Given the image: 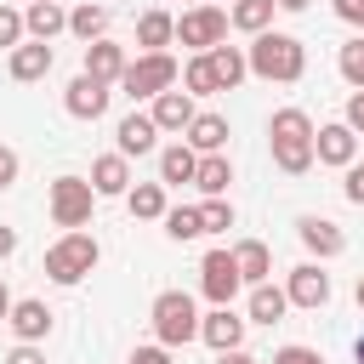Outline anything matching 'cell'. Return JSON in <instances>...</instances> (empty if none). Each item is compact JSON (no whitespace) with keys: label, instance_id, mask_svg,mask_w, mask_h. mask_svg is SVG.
<instances>
[{"label":"cell","instance_id":"1","mask_svg":"<svg viewBox=\"0 0 364 364\" xmlns=\"http://www.w3.org/2000/svg\"><path fill=\"white\" fill-rule=\"evenodd\" d=\"M250 74L256 80H273V85H296L307 74V46L296 34H279V28H262L250 34Z\"/></svg>","mask_w":364,"mask_h":364},{"label":"cell","instance_id":"2","mask_svg":"<svg viewBox=\"0 0 364 364\" xmlns=\"http://www.w3.org/2000/svg\"><path fill=\"white\" fill-rule=\"evenodd\" d=\"M267 148H273V165L284 171V176H307L313 171V119H307V108H279L273 119H267Z\"/></svg>","mask_w":364,"mask_h":364},{"label":"cell","instance_id":"3","mask_svg":"<svg viewBox=\"0 0 364 364\" xmlns=\"http://www.w3.org/2000/svg\"><path fill=\"white\" fill-rule=\"evenodd\" d=\"M97 262H102V245H97L85 228H74V233H63V239L46 250V279H51V284H80Z\"/></svg>","mask_w":364,"mask_h":364},{"label":"cell","instance_id":"4","mask_svg":"<svg viewBox=\"0 0 364 364\" xmlns=\"http://www.w3.org/2000/svg\"><path fill=\"white\" fill-rule=\"evenodd\" d=\"M148 318H154V336H159L165 347H188V341H199V307H193L188 290H159L154 307H148Z\"/></svg>","mask_w":364,"mask_h":364},{"label":"cell","instance_id":"5","mask_svg":"<svg viewBox=\"0 0 364 364\" xmlns=\"http://www.w3.org/2000/svg\"><path fill=\"white\" fill-rule=\"evenodd\" d=\"M176 57L171 51H142V57H131L125 63V74H119V91L131 97V102H154L159 91H171L176 85Z\"/></svg>","mask_w":364,"mask_h":364},{"label":"cell","instance_id":"6","mask_svg":"<svg viewBox=\"0 0 364 364\" xmlns=\"http://www.w3.org/2000/svg\"><path fill=\"white\" fill-rule=\"evenodd\" d=\"M91 210H97V188H91V176H57V182H51V222H57L63 233L85 228Z\"/></svg>","mask_w":364,"mask_h":364},{"label":"cell","instance_id":"7","mask_svg":"<svg viewBox=\"0 0 364 364\" xmlns=\"http://www.w3.org/2000/svg\"><path fill=\"white\" fill-rule=\"evenodd\" d=\"M228 28H233V23H228V11H222V6H210V0H205V6H188V11L176 17V40H182L188 51H210V46H222V40H228Z\"/></svg>","mask_w":364,"mask_h":364},{"label":"cell","instance_id":"8","mask_svg":"<svg viewBox=\"0 0 364 364\" xmlns=\"http://www.w3.org/2000/svg\"><path fill=\"white\" fill-rule=\"evenodd\" d=\"M239 262H233V250H205V262H199V290H205V301L210 307H233V296H239Z\"/></svg>","mask_w":364,"mask_h":364},{"label":"cell","instance_id":"9","mask_svg":"<svg viewBox=\"0 0 364 364\" xmlns=\"http://www.w3.org/2000/svg\"><path fill=\"white\" fill-rule=\"evenodd\" d=\"M108 97H114L108 80H91V74L80 68V74L68 80V91H63V108H68L74 119H102V114H108Z\"/></svg>","mask_w":364,"mask_h":364},{"label":"cell","instance_id":"10","mask_svg":"<svg viewBox=\"0 0 364 364\" xmlns=\"http://www.w3.org/2000/svg\"><path fill=\"white\" fill-rule=\"evenodd\" d=\"M313 154H318V165H336V171H347V165L358 159V131H353L347 119H336V125H318V131H313Z\"/></svg>","mask_w":364,"mask_h":364},{"label":"cell","instance_id":"11","mask_svg":"<svg viewBox=\"0 0 364 364\" xmlns=\"http://www.w3.org/2000/svg\"><path fill=\"white\" fill-rule=\"evenodd\" d=\"M284 296H290V307H307V313H318V307L330 301V273H324L318 262H301V267H290V279H284Z\"/></svg>","mask_w":364,"mask_h":364},{"label":"cell","instance_id":"12","mask_svg":"<svg viewBox=\"0 0 364 364\" xmlns=\"http://www.w3.org/2000/svg\"><path fill=\"white\" fill-rule=\"evenodd\" d=\"M51 40H23V46H11V57H6V74L17 80V85H34V80H46L51 74Z\"/></svg>","mask_w":364,"mask_h":364},{"label":"cell","instance_id":"13","mask_svg":"<svg viewBox=\"0 0 364 364\" xmlns=\"http://www.w3.org/2000/svg\"><path fill=\"white\" fill-rule=\"evenodd\" d=\"M245 324H250V318H239L233 307H210V313L199 318V341H205V347H216V353L245 347Z\"/></svg>","mask_w":364,"mask_h":364},{"label":"cell","instance_id":"14","mask_svg":"<svg viewBox=\"0 0 364 364\" xmlns=\"http://www.w3.org/2000/svg\"><path fill=\"white\" fill-rule=\"evenodd\" d=\"M296 239H301L318 262H330V256H341V250H347V233H341L330 216H301V222H296Z\"/></svg>","mask_w":364,"mask_h":364},{"label":"cell","instance_id":"15","mask_svg":"<svg viewBox=\"0 0 364 364\" xmlns=\"http://www.w3.org/2000/svg\"><path fill=\"white\" fill-rule=\"evenodd\" d=\"M51 318H57V313H51L40 296H23V301H11V318H6V324H11L17 341H46V336H51Z\"/></svg>","mask_w":364,"mask_h":364},{"label":"cell","instance_id":"16","mask_svg":"<svg viewBox=\"0 0 364 364\" xmlns=\"http://www.w3.org/2000/svg\"><path fill=\"white\" fill-rule=\"evenodd\" d=\"M148 114H154V125H159V131H176V136H182V131L193 125V114H199V108H193V97H188V91H176V85H171V91H159V97H154V108H148Z\"/></svg>","mask_w":364,"mask_h":364},{"label":"cell","instance_id":"17","mask_svg":"<svg viewBox=\"0 0 364 364\" xmlns=\"http://www.w3.org/2000/svg\"><path fill=\"white\" fill-rule=\"evenodd\" d=\"M91 188H97V199H119V193H131V159H125V154H102V159H91Z\"/></svg>","mask_w":364,"mask_h":364},{"label":"cell","instance_id":"18","mask_svg":"<svg viewBox=\"0 0 364 364\" xmlns=\"http://www.w3.org/2000/svg\"><path fill=\"white\" fill-rule=\"evenodd\" d=\"M85 74H91V80L119 85V74H125V46H114L108 34H102V40H91V46H85Z\"/></svg>","mask_w":364,"mask_h":364},{"label":"cell","instance_id":"19","mask_svg":"<svg viewBox=\"0 0 364 364\" xmlns=\"http://www.w3.org/2000/svg\"><path fill=\"white\" fill-rule=\"evenodd\" d=\"M114 136H119V154H125V159H142V154H154L159 125H154V114H125Z\"/></svg>","mask_w":364,"mask_h":364},{"label":"cell","instance_id":"20","mask_svg":"<svg viewBox=\"0 0 364 364\" xmlns=\"http://www.w3.org/2000/svg\"><path fill=\"white\" fill-rule=\"evenodd\" d=\"M182 142H188L193 154H222V148H228V119H222V114H193V125L182 131Z\"/></svg>","mask_w":364,"mask_h":364},{"label":"cell","instance_id":"21","mask_svg":"<svg viewBox=\"0 0 364 364\" xmlns=\"http://www.w3.org/2000/svg\"><path fill=\"white\" fill-rule=\"evenodd\" d=\"M233 262H239V279H245V284H267V279H273V250H267L262 239H239V245H233Z\"/></svg>","mask_w":364,"mask_h":364},{"label":"cell","instance_id":"22","mask_svg":"<svg viewBox=\"0 0 364 364\" xmlns=\"http://www.w3.org/2000/svg\"><path fill=\"white\" fill-rule=\"evenodd\" d=\"M23 23H28V40H57V34L68 28V11H63L57 0H28Z\"/></svg>","mask_w":364,"mask_h":364},{"label":"cell","instance_id":"23","mask_svg":"<svg viewBox=\"0 0 364 364\" xmlns=\"http://www.w3.org/2000/svg\"><path fill=\"white\" fill-rule=\"evenodd\" d=\"M193 171H199V154H193L188 142H171V148H159V182H165V188H182V182H193Z\"/></svg>","mask_w":364,"mask_h":364},{"label":"cell","instance_id":"24","mask_svg":"<svg viewBox=\"0 0 364 364\" xmlns=\"http://www.w3.org/2000/svg\"><path fill=\"white\" fill-rule=\"evenodd\" d=\"M205 57H210V68H216V85H222V91H233V85L250 74V57H245L239 46H228V40H222V46H210Z\"/></svg>","mask_w":364,"mask_h":364},{"label":"cell","instance_id":"25","mask_svg":"<svg viewBox=\"0 0 364 364\" xmlns=\"http://www.w3.org/2000/svg\"><path fill=\"white\" fill-rule=\"evenodd\" d=\"M290 313V296L267 279V284H250V324H279Z\"/></svg>","mask_w":364,"mask_h":364},{"label":"cell","instance_id":"26","mask_svg":"<svg viewBox=\"0 0 364 364\" xmlns=\"http://www.w3.org/2000/svg\"><path fill=\"white\" fill-rule=\"evenodd\" d=\"M171 40H176V17L171 11H142L136 17V46L142 51H165Z\"/></svg>","mask_w":364,"mask_h":364},{"label":"cell","instance_id":"27","mask_svg":"<svg viewBox=\"0 0 364 364\" xmlns=\"http://www.w3.org/2000/svg\"><path fill=\"white\" fill-rule=\"evenodd\" d=\"M125 205H131V216L136 222H165V182H136L131 193H125Z\"/></svg>","mask_w":364,"mask_h":364},{"label":"cell","instance_id":"28","mask_svg":"<svg viewBox=\"0 0 364 364\" xmlns=\"http://www.w3.org/2000/svg\"><path fill=\"white\" fill-rule=\"evenodd\" d=\"M273 11H279V0H233L228 23L245 28V34H262V28H273Z\"/></svg>","mask_w":364,"mask_h":364},{"label":"cell","instance_id":"29","mask_svg":"<svg viewBox=\"0 0 364 364\" xmlns=\"http://www.w3.org/2000/svg\"><path fill=\"white\" fill-rule=\"evenodd\" d=\"M228 182H233V165H228V154H199V171H193V188L210 199V193H228Z\"/></svg>","mask_w":364,"mask_h":364},{"label":"cell","instance_id":"30","mask_svg":"<svg viewBox=\"0 0 364 364\" xmlns=\"http://www.w3.org/2000/svg\"><path fill=\"white\" fill-rule=\"evenodd\" d=\"M68 34H74V40H85V46H91V40H102V34H108V6H91V0H85V6H74V11H68Z\"/></svg>","mask_w":364,"mask_h":364},{"label":"cell","instance_id":"31","mask_svg":"<svg viewBox=\"0 0 364 364\" xmlns=\"http://www.w3.org/2000/svg\"><path fill=\"white\" fill-rule=\"evenodd\" d=\"M182 85H188V97H216V91H222V85H216V68H210L205 51H193V57L182 63Z\"/></svg>","mask_w":364,"mask_h":364},{"label":"cell","instance_id":"32","mask_svg":"<svg viewBox=\"0 0 364 364\" xmlns=\"http://www.w3.org/2000/svg\"><path fill=\"white\" fill-rule=\"evenodd\" d=\"M165 233H171L176 245L199 239V233H205V222H199V205H171V210H165Z\"/></svg>","mask_w":364,"mask_h":364},{"label":"cell","instance_id":"33","mask_svg":"<svg viewBox=\"0 0 364 364\" xmlns=\"http://www.w3.org/2000/svg\"><path fill=\"white\" fill-rule=\"evenodd\" d=\"M336 68H341V80H347L353 91H364V34L341 46V57H336Z\"/></svg>","mask_w":364,"mask_h":364},{"label":"cell","instance_id":"34","mask_svg":"<svg viewBox=\"0 0 364 364\" xmlns=\"http://www.w3.org/2000/svg\"><path fill=\"white\" fill-rule=\"evenodd\" d=\"M199 222H205V233H228V228H233V205H228L222 193H210V199L199 205Z\"/></svg>","mask_w":364,"mask_h":364},{"label":"cell","instance_id":"35","mask_svg":"<svg viewBox=\"0 0 364 364\" xmlns=\"http://www.w3.org/2000/svg\"><path fill=\"white\" fill-rule=\"evenodd\" d=\"M23 34H28V23H23V11H11V6H0V46L11 51V46H23Z\"/></svg>","mask_w":364,"mask_h":364},{"label":"cell","instance_id":"36","mask_svg":"<svg viewBox=\"0 0 364 364\" xmlns=\"http://www.w3.org/2000/svg\"><path fill=\"white\" fill-rule=\"evenodd\" d=\"M273 364H324V353H318V347L290 341V347H279V353H273Z\"/></svg>","mask_w":364,"mask_h":364},{"label":"cell","instance_id":"37","mask_svg":"<svg viewBox=\"0 0 364 364\" xmlns=\"http://www.w3.org/2000/svg\"><path fill=\"white\" fill-rule=\"evenodd\" d=\"M125 364H171V347H165V341H154V347H131Z\"/></svg>","mask_w":364,"mask_h":364},{"label":"cell","instance_id":"38","mask_svg":"<svg viewBox=\"0 0 364 364\" xmlns=\"http://www.w3.org/2000/svg\"><path fill=\"white\" fill-rule=\"evenodd\" d=\"M330 11H336L341 23H353V28L364 34V0H330Z\"/></svg>","mask_w":364,"mask_h":364},{"label":"cell","instance_id":"39","mask_svg":"<svg viewBox=\"0 0 364 364\" xmlns=\"http://www.w3.org/2000/svg\"><path fill=\"white\" fill-rule=\"evenodd\" d=\"M6 364H46V353H40V341H17L6 353Z\"/></svg>","mask_w":364,"mask_h":364},{"label":"cell","instance_id":"40","mask_svg":"<svg viewBox=\"0 0 364 364\" xmlns=\"http://www.w3.org/2000/svg\"><path fill=\"white\" fill-rule=\"evenodd\" d=\"M17 171H23L17 148H6V142H0V188H11V182H17Z\"/></svg>","mask_w":364,"mask_h":364},{"label":"cell","instance_id":"41","mask_svg":"<svg viewBox=\"0 0 364 364\" xmlns=\"http://www.w3.org/2000/svg\"><path fill=\"white\" fill-rule=\"evenodd\" d=\"M341 119H347L353 131H364V91H353V97H347V114H341Z\"/></svg>","mask_w":364,"mask_h":364},{"label":"cell","instance_id":"42","mask_svg":"<svg viewBox=\"0 0 364 364\" xmlns=\"http://www.w3.org/2000/svg\"><path fill=\"white\" fill-rule=\"evenodd\" d=\"M216 364H256L245 347H228V353H216Z\"/></svg>","mask_w":364,"mask_h":364},{"label":"cell","instance_id":"43","mask_svg":"<svg viewBox=\"0 0 364 364\" xmlns=\"http://www.w3.org/2000/svg\"><path fill=\"white\" fill-rule=\"evenodd\" d=\"M11 250H17V233H11V228H6V222H0V262H6V256H11Z\"/></svg>","mask_w":364,"mask_h":364},{"label":"cell","instance_id":"44","mask_svg":"<svg viewBox=\"0 0 364 364\" xmlns=\"http://www.w3.org/2000/svg\"><path fill=\"white\" fill-rule=\"evenodd\" d=\"M11 318V290H6V279H0V324Z\"/></svg>","mask_w":364,"mask_h":364},{"label":"cell","instance_id":"45","mask_svg":"<svg viewBox=\"0 0 364 364\" xmlns=\"http://www.w3.org/2000/svg\"><path fill=\"white\" fill-rule=\"evenodd\" d=\"M313 0H279V11H307Z\"/></svg>","mask_w":364,"mask_h":364},{"label":"cell","instance_id":"46","mask_svg":"<svg viewBox=\"0 0 364 364\" xmlns=\"http://www.w3.org/2000/svg\"><path fill=\"white\" fill-rule=\"evenodd\" d=\"M353 358H358V364H364V336H358V341H353Z\"/></svg>","mask_w":364,"mask_h":364},{"label":"cell","instance_id":"47","mask_svg":"<svg viewBox=\"0 0 364 364\" xmlns=\"http://www.w3.org/2000/svg\"><path fill=\"white\" fill-rule=\"evenodd\" d=\"M358 307H364V279H358Z\"/></svg>","mask_w":364,"mask_h":364},{"label":"cell","instance_id":"48","mask_svg":"<svg viewBox=\"0 0 364 364\" xmlns=\"http://www.w3.org/2000/svg\"><path fill=\"white\" fill-rule=\"evenodd\" d=\"M188 6H205V0H188Z\"/></svg>","mask_w":364,"mask_h":364},{"label":"cell","instance_id":"49","mask_svg":"<svg viewBox=\"0 0 364 364\" xmlns=\"http://www.w3.org/2000/svg\"><path fill=\"white\" fill-rule=\"evenodd\" d=\"M358 205H364V193H358Z\"/></svg>","mask_w":364,"mask_h":364}]
</instances>
